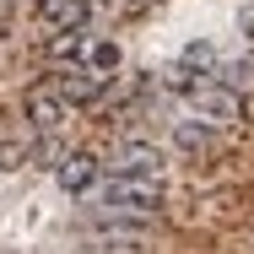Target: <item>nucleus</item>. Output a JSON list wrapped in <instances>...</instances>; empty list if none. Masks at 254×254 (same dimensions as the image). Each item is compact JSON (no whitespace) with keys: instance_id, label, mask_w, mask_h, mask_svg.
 Segmentation results:
<instances>
[{"instance_id":"1","label":"nucleus","mask_w":254,"mask_h":254,"mask_svg":"<svg viewBox=\"0 0 254 254\" xmlns=\"http://www.w3.org/2000/svg\"><path fill=\"white\" fill-rule=\"evenodd\" d=\"M184 103L195 108V119L211 125V130H233V125H244V92L227 87V81H216V76H195V81L184 87Z\"/></svg>"},{"instance_id":"2","label":"nucleus","mask_w":254,"mask_h":254,"mask_svg":"<svg viewBox=\"0 0 254 254\" xmlns=\"http://www.w3.org/2000/svg\"><path fill=\"white\" fill-rule=\"evenodd\" d=\"M98 205L108 216H119V222H146L162 205V184L157 179H108L98 190Z\"/></svg>"},{"instance_id":"3","label":"nucleus","mask_w":254,"mask_h":254,"mask_svg":"<svg viewBox=\"0 0 254 254\" xmlns=\"http://www.w3.org/2000/svg\"><path fill=\"white\" fill-rule=\"evenodd\" d=\"M162 173H168V157L157 152L152 141H119L114 179H157V184H162Z\"/></svg>"},{"instance_id":"4","label":"nucleus","mask_w":254,"mask_h":254,"mask_svg":"<svg viewBox=\"0 0 254 254\" xmlns=\"http://www.w3.org/2000/svg\"><path fill=\"white\" fill-rule=\"evenodd\" d=\"M98 173H103V162L92 152H65V157H60V168H54V179H60L65 195H87V190H98Z\"/></svg>"},{"instance_id":"5","label":"nucleus","mask_w":254,"mask_h":254,"mask_svg":"<svg viewBox=\"0 0 254 254\" xmlns=\"http://www.w3.org/2000/svg\"><path fill=\"white\" fill-rule=\"evenodd\" d=\"M22 108H27V125H33L38 135H54V130L65 125V98H60L54 87H33Z\"/></svg>"},{"instance_id":"6","label":"nucleus","mask_w":254,"mask_h":254,"mask_svg":"<svg viewBox=\"0 0 254 254\" xmlns=\"http://www.w3.org/2000/svg\"><path fill=\"white\" fill-rule=\"evenodd\" d=\"M103 81H108V76L92 70V65H70L65 76H54V92L65 98V108H70V103H92L103 92Z\"/></svg>"},{"instance_id":"7","label":"nucleus","mask_w":254,"mask_h":254,"mask_svg":"<svg viewBox=\"0 0 254 254\" xmlns=\"http://www.w3.org/2000/svg\"><path fill=\"white\" fill-rule=\"evenodd\" d=\"M38 16L49 22L54 33H87L92 5H87V0H38Z\"/></svg>"},{"instance_id":"8","label":"nucleus","mask_w":254,"mask_h":254,"mask_svg":"<svg viewBox=\"0 0 254 254\" xmlns=\"http://www.w3.org/2000/svg\"><path fill=\"white\" fill-rule=\"evenodd\" d=\"M173 146L190 157H205L211 152V125H200V119H179L173 125Z\"/></svg>"},{"instance_id":"9","label":"nucleus","mask_w":254,"mask_h":254,"mask_svg":"<svg viewBox=\"0 0 254 254\" xmlns=\"http://www.w3.org/2000/svg\"><path fill=\"white\" fill-rule=\"evenodd\" d=\"M184 70H195V76H211L216 65H222V54H216V44H205V38H195V44H184V60H179Z\"/></svg>"},{"instance_id":"10","label":"nucleus","mask_w":254,"mask_h":254,"mask_svg":"<svg viewBox=\"0 0 254 254\" xmlns=\"http://www.w3.org/2000/svg\"><path fill=\"white\" fill-rule=\"evenodd\" d=\"M44 54L49 60H81V54H92V44H87V33H54L44 44Z\"/></svg>"},{"instance_id":"11","label":"nucleus","mask_w":254,"mask_h":254,"mask_svg":"<svg viewBox=\"0 0 254 254\" xmlns=\"http://www.w3.org/2000/svg\"><path fill=\"white\" fill-rule=\"evenodd\" d=\"M5 168H22V152H16V146H5V141H0V173H5Z\"/></svg>"},{"instance_id":"12","label":"nucleus","mask_w":254,"mask_h":254,"mask_svg":"<svg viewBox=\"0 0 254 254\" xmlns=\"http://www.w3.org/2000/svg\"><path fill=\"white\" fill-rule=\"evenodd\" d=\"M238 33L254 44V5H244V11H238Z\"/></svg>"}]
</instances>
